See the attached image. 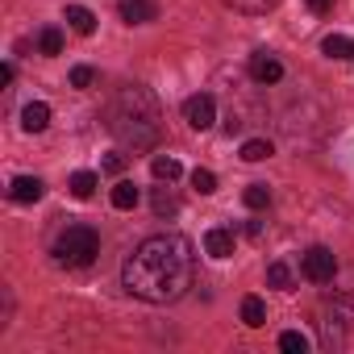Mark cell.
<instances>
[{
    "instance_id": "cell-18",
    "label": "cell",
    "mask_w": 354,
    "mask_h": 354,
    "mask_svg": "<svg viewBox=\"0 0 354 354\" xmlns=\"http://www.w3.org/2000/svg\"><path fill=\"white\" fill-rule=\"evenodd\" d=\"M275 150H271V142L267 138H250V142H242V158L246 162H263V158H271Z\"/></svg>"
},
{
    "instance_id": "cell-17",
    "label": "cell",
    "mask_w": 354,
    "mask_h": 354,
    "mask_svg": "<svg viewBox=\"0 0 354 354\" xmlns=\"http://www.w3.org/2000/svg\"><path fill=\"white\" fill-rule=\"evenodd\" d=\"M230 9H238V13H250V17H263V13H271V9H279V0H225Z\"/></svg>"
},
{
    "instance_id": "cell-8",
    "label": "cell",
    "mask_w": 354,
    "mask_h": 354,
    "mask_svg": "<svg viewBox=\"0 0 354 354\" xmlns=\"http://www.w3.org/2000/svg\"><path fill=\"white\" fill-rule=\"evenodd\" d=\"M42 192H46V184L38 180V175H17L13 188H9V196L17 205H34V201H42Z\"/></svg>"
},
{
    "instance_id": "cell-11",
    "label": "cell",
    "mask_w": 354,
    "mask_h": 354,
    "mask_svg": "<svg viewBox=\"0 0 354 354\" xmlns=\"http://www.w3.org/2000/svg\"><path fill=\"white\" fill-rule=\"evenodd\" d=\"M150 171H154L158 184H175V180L184 175V167H180V158H175V154H158V158L150 162Z\"/></svg>"
},
{
    "instance_id": "cell-21",
    "label": "cell",
    "mask_w": 354,
    "mask_h": 354,
    "mask_svg": "<svg viewBox=\"0 0 354 354\" xmlns=\"http://www.w3.org/2000/svg\"><path fill=\"white\" fill-rule=\"evenodd\" d=\"M192 188H196L201 196H213V192H217V175L205 171V167H196V171H192Z\"/></svg>"
},
{
    "instance_id": "cell-7",
    "label": "cell",
    "mask_w": 354,
    "mask_h": 354,
    "mask_svg": "<svg viewBox=\"0 0 354 354\" xmlns=\"http://www.w3.org/2000/svg\"><path fill=\"white\" fill-rule=\"evenodd\" d=\"M117 13H121L125 26H146V21L158 17V5H154V0H121Z\"/></svg>"
},
{
    "instance_id": "cell-27",
    "label": "cell",
    "mask_w": 354,
    "mask_h": 354,
    "mask_svg": "<svg viewBox=\"0 0 354 354\" xmlns=\"http://www.w3.org/2000/svg\"><path fill=\"white\" fill-rule=\"evenodd\" d=\"M308 9H313V13H329V9H333V0H308Z\"/></svg>"
},
{
    "instance_id": "cell-5",
    "label": "cell",
    "mask_w": 354,
    "mask_h": 354,
    "mask_svg": "<svg viewBox=\"0 0 354 354\" xmlns=\"http://www.w3.org/2000/svg\"><path fill=\"white\" fill-rule=\"evenodd\" d=\"M304 279H313V283H329L333 275H337V259H333V250H325V246H313V250H304Z\"/></svg>"
},
{
    "instance_id": "cell-9",
    "label": "cell",
    "mask_w": 354,
    "mask_h": 354,
    "mask_svg": "<svg viewBox=\"0 0 354 354\" xmlns=\"http://www.w3.org/2000/svg\"><path fill=\"white\" fill-rule=\"evenodd\" d=\"M46 125H50V104L30 100V104L21 109V129H26V133H42Z\"/></svg>"
},
{
    "instance_id": "cell-20",
    "label": "cell",
    "mask_w": 354,
    "mask_h": 354,
    "mask_svg": "<svg viewBox=\"0 0 354 354\" xmlns=\"http://www.w3.org/2000/svg\"><path fill=\"white\" fill-rule=\"evenodd\" d=\"M242 201H246V209H267V205H271V188H267V184H250V188L242 192Z\"/></svg>"
},
{
    "instance_id": "cell-26",
    "label": "cell",
    "mask_w": 354,
    "mask_h": 354,
    "mask_svg": "<svg viewBox=\"0 0 354 354\" xmlns=\"http://www.w3.org/2000/svg\"><path fill=\"white\" fill-rule=\"evenodd\" d=\"M104 171H109V175H121V171H125V158H121V154H104Z\"/></svg>"
},
{
    "instance_id": "cell-10",
    "label": "cell",
    "mask_w": 354,
    "mask_h": 354,
    "mask_svg": "<svg viewBox=\"0 0 354 354\" xmlns=\"http://www.w3.org/2000/svg\"><path fill=\"white\" fill-rule=\"evenodd\" d=\"M205 254H213V259H230L234 254V230H209L205 234Z\"/></svg>"
},
{
    "instance_id": "cell-6",
    "label": "cell",
    "mask_w": 354,
    "mask_h": 354,
    "mask_svg": "<svg viewBox=\"0 0 354 354\" xmlns=\"http://www.w3.org/2000/svg\"><path fill=\"white\" fill-rule=\"evenodd\" d=\"M250 75H254V84H279L283 80V63L271 59L267 50H259V55H250Z\"/></svg>"
},
{
    "instance_id": "cell-16",
    "label": "cell",
    "mask_w": 354,
    "mask_h": 354,
    "mask_svg": "<svg viewBox=\"0 0 354 354\" xmlns=\"http://www.w3.org/2000/svg\"><path fill=\"white\" fill-rule=\"evenodd\" d=\"M242 321H246L250 329L267 325V304H263L259 296H246V300H242Z\"/></svg>"
},
{
    "instance_id": "cell-15",
    "label": "cell",
    "mask_w": 354,
    "mask_h": 354,
    "mask_svg": "<svg viewBox=\"0 0 354 354\" xmlns=\"http://www.w3.org/2000/svg\"><path fill=\"white\" fill-rule=\"evenodd\" d=\"M96 184H100V180H96V175H92V171H75L67 188H71V196H75V201H92V192H96Z\"/></svg>"
},
{
    "instance_id": "cell-22",
    "label": "cell",
    "mask_w": 354,
    "mask_h": 354,
    "mask_svg": "<svg viewBox=\"0 0 354 354\" xmlns=\"http://www.w3.org/2000/svg\"><path fill=\"white\" fill-rule=\"evenodd\" d=\"M38 50H42V55H59V50H63V34H59L55 26H46V30L38 34Z\"/></svg>"
},
{
    "instance_id": "cell-3",
    "label": "cell",
    "mask_w": 354,
    "mask_h": 354,
    "mask_svg": "<svg viewBox=\"0 0 354 354\" xmlns=\"http://www.w3.org/2000/svg\"><path fill=\"white\" fill-rule=\"evenodd\" d=\"M96 254H100V234L92 225H67L55 238V259L63 267H88Z\"/></svg>"
},
{
    "instance_id": "cell-2",
    "label": "cell",
    "mask_w": 354,
    "mask_h": 354,
    "mask_svg": "<svg viewBox=\"0 0 354 354\" xmlns=\"http://www.w3.org/2000/svg\"><path fill=\"white\" fill-rule=\"evenodd\" d=\"M109 129L117 142H125L133 150H150L158 142V129H162V109H158L154 92L142 84L121 88L109 104Z\"/></svg>"
},
{
    "instance_id": "cell-23",
    "label": "cell",
    "mask_w": 354,
    "mask_h": 354,
    "mask_svg": "<svg viewBox=\"0 0 354 354\" xmlns=\"http://www.w3.org/2000/svg\"><path fill=\"white\" fill-rule=\"evenodd\" d=\"M267 283L279 288V292H288V288H292V271H288V263H271V267H267Z\"/></svg>"
},
{
    "instance_id": "cell-25",
    "label": "cell",
    "mask_w": 354,
    "mask_h": 354,
    "mask_svg": "<svg viewBox=\"0 0 354 354\" xmlns=\"http://www.w3.org/2000/svg\"><path fill=\"white\" fill-rule=\"evenodd\" d=\"M96 80V71L92 67H71V88H88Z\"/></svg>"
},
{
    "instance_id": "cell-24",
    "label": "cell",
    "mask_w": 354,
    "mask_h": 354,
    "mask_svg": "<svg viewBox=\"0 0 354 354\" xmlns=\"http://www.w3.org/2000/svg\"><path fill=\"white\" fill-rule=\"evenodd\" d=\"M279 350H288V354H304V350H308V337H304L300 329H288V333H279Z\"/></svg>"
},
{
    "instance_id": "cell-1",
    "label": "cell",
    "mask_w": 354,
    "mask_h": 354,
    "mask_svg": "<svg viewBox=\"0 0 354 354\" xmlns=\"http://www.w3.org/2000/svg\"><path fill=\"white\" fill-rule=\"evenodd\" d=\"M125 288L146 304L180 300L196 279V250L184 234H154L146 238L121 267Z\"/></svg>"
},
{
    "instance_id": "cell-13",
    "label": "cell",
    "mask_w": 354,
    "mask_h": 354,
    "mask_svg": "<svg viewBox=\"0 0 354 354\" xmlns=\"http://www.w3.org/2000/svg\"><path fill=\"white\" fill-rule=\"evenodd\" d=\"M321 50H325V59H354V38H346V34H329V38L321 42Z\"/></svg>"
},
{
    "instance_id": "cell-14",
    "label": "cell",
    "mask_w": 354,
    "mask_h": 354,
    "mask_svg": "<svg viewBox=\"0 0 354 354\" xmlns=\"http://www.w3.org/2000/svg\"><path fill=\"white\" fill-rule=\"evenodd\" d=\"M150 209H154V217H175V213H180V201H175V192H171V188H154Z\"/></svg>"
},
{
    "instance_id": "cell-12",
    "label": "cell",
    "mask_w": 354,
    "mask_h": 354,
    "mask_svg": "<svg viewBox=\"0 0 354 354\" xmlns=\"http://www.w3.org/2000/svg\"><path fill=\"white\" fill-rule=\"evenodd\" d=\"M67 26H71L75 34H84V38H88V34L96 30V13H92V9H84V5H67Z\"/></svg>"
},
{
    "instance_id": "cell-19",
    "label": "cell",
    "mask_w": 354,
    "mask_h": 354,
    "mask_svg": "<svg viewBox=\"0 0 354 354\" xmlns=\"http://www.w3.org/2000/svg\"><path fill=\"white\" fill-rule=\"evenodd\" d=\"M138 205V188L129 184V180H121L117 188H113V209H133Z\"/></svg>"
},
{
    "instance_id": "cell-4",
    "label": "cell",
    "mask_w": 354,
    "mask_h": 354,
    "mask_svg": "<svg viewBox=\"0 0 354 354\" xmlns=\"http://www.w3.org/2000/svg\"><path fill=\"white\" fill-rule=\"evenodd\" d=\"M184 121H188L196 133H205V129L217 121V100H213L209 92H196V96H188V100H184Z\"/></svg>"
}]
</instances>
